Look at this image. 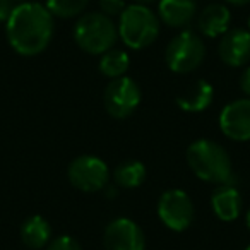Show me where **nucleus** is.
<instances>
[{"label": "nucleus", "mask_w": 250, "mask_h": 250, "mask_svg": "<svg viewBox=\"0 0 250 250\" xmlns=\"http://www.w3.org/2000/svg\"><path fill=\"white\" fill-rule=\"evenodd\" d=\"M53 28L55 21L52 12L40 2H21L5 21L9 45L24 57L45 52L53 38Z\"/></svg>", "instance_id": "1"}, {"label": "nucleus", "mask_w": 250, "mask_h": 250, "mask_svg": "<svg viewBox=\"0 0 250 250\" xmlns=\"http://www.w3.org/2000/svg\"><path fill=\"white\" fill-rule=\"evenodd\" d=\"M187 163L197 178L216 185H235L231 158L221 144L197 139L187 147Z\"/></svg>", "instance_id": "2"}, {"label": "nucleus", "mask_w": 250, "mask_h": 250, "mask_svg": "<svg viewBox=\"0 0 250 250\" xmlns=\"http://www.w3.org/2000/svg\"><path fill=\"white\" fill-rule=\"evenodd\" d=\"M118 38L132 50L151 46L160 36V18L147 5H127L118 18Z\"/></svg>", "instance_id": "3"}, {"label": "nucleus", "mask_w": 250, "mask_h": 250, "mask_svg": "<svg viewBox=\"0 0 250 250\" xmlns=\"http://www.w3.org/2000/svg\"><path fill=\"white\" fill-rule=\"evenodd\" d=\"M118 40V28L113 19L103 12H89L77 19L74 26V42L91 55H103Z\"/></svg>", "instance_id": "4"}, {"label": "nucleus", "mask_w": 250, "mask_h": 250, "mask_svg": "<svg viewBox=\"0 0 250 250\" xmlns=\"http://www.w3.org/2000/svg\"><path fill=\"white\" fill-rule=\"evenodd\" d=\"M206 55V45L197 33L185 29L180 31L167 46L165 60L171 72L190 74L202 62Z\"/></svg>", "instance_id": "5"}, {"label": "nucleus", "mask_w": 250, "mask_h": 250, "mask_svg": "<svg viewBox=\"0 0 250 250\" xmlns=\"http://www.w3.org/2000/svg\"><path fill=\"white\" fill-rule=\"evenodd\" d=\"M69 182L83 192L103 190L110 180V168L101 158L93 154L77 156L67 170Z\"/></svg>", "instance_id": "6"}, {"label": "nucleus", "mask_w": 250, "mask_h": 250, "mask_svg": "<svg viewBox=\"0 0 250 250\" xmlns=\"http://www.w3.org/2000/svg\"><path fill=\"white\" fill-rule=\"evenodd\" d=\"M141 103V87L132 77L124 76L118 79H111V83L104 87L103 104L108 115L113 118H127L136 111Z\"/></svg>", "instance_id": "7"}, {"label": "nucleus", "mask_w": 250, "mask_h": 250, "mask_svg": "<svg viewBox=\"0 0 250 250\" xmlns=\"http://www.w3.org/2000/svg\"><path fill=\"white\" fill-rule=\"evenodd\" d=\"M158 216L167 228L184 231L194 221V202L185 190L171 188L161 194L158 201Z\"/></svg>", "instance_id": "8"}, {"label": "nucleus", "mask_w": 250, "mask_h": 250, "mask_svg": "<svg viewBox=\"0 0 250 250\" xmlns=\"http://www.w3.org/2000/svg\"><path fill=\"white\" fill-rule=\"evenodd\" d=\"M103 243L106 250H144L146 236L136 221L129 218H117L104 228Z\"/></svg>", "instance_id": "9"}, {"label": "nucleus", "mask_w": 250, "mask_h": 250, "mask_svg": "<svg viewBox=\"0 0 250 250\" xmlns=\"http://www.w3.org/2000/svg\"><path fill=\"white\" fill-rule=\"evenodd\" d=\"M219 129L236 143L250 141V98L229 101L219 113Z\"/></svg>", "instance_id": "10"}, {"label": "nucleus", "mask_w": 250, "mask_h": 250, "mask_svg": "<svg viewBox=\"0 0 250 250\" xmlns=\"http://www.w3.org/2000/svg\"><path fill=\"white\" fill-rule=\"evenodd\" d=\"M219 57L228 67H243L250 62V31L235 28L226 31L219 42Z\"/></svg>", "instance_id": "11"}, {"label": "nucleus", "mask_w": 250, "mask_h": 250, "mask_svg": "<svg viewBox=\"0 0 250 250\" xmlns=\"http://www.w3.org/2000/svg\"><path fill=\"white\" fill-rule=\"evenodd\" d=\"M242 195L235 185H218L211 195V208L221 221H235L242 212Z\"/></svg>", "instance_id": "12"}, {"label": "nucleus", "mask_w": 250, "mask_h": 250, "mask_svg": "<svg viewBox=\"0 0 250 250\" xmlns=\"http://www.w3.org/2000/svg\"><path fill=\"white\" fill-rule=\"evenodd\" d=\"M231 12L225 4H209L197 18V28L208 38H219L229 31Z\"/></svg>", "instance_id": "13"}, {"label": "nucleus", "mask_w": 250, "mask_h": 250, "mask_svg": "<svg viewBox=\"0 0 250 250\" xmlns=\"http://www.w3.org/2000/svg\"><path fill=\"white\" fill-rule=\"evenodd\" d=\"M195 11V0H160L158 4V18L170 28H187Z\"/></svg>", "instance_id": "14"}, {"label": "nucleus", "mask_w": 250, "mask_h": 250, "mask_svg": "<svg viewBox=\"0 0 250 250\" xmlns=\"http://www.w3.org/2000/svg\"><path fill=\"white\" fill-rule=\"evenodd\" d=\"M214 100V87L211 83L199 79L177 98V104L187 113H201L209 108Z\"/></svg>", "instance_id": "15"}, {"label": "nucleus", "mask_w": 250, "mask_h": 250, "mask_svg": "<svg viewBox=\"0 0 250 250\" xmlns=\"http://www.w3.org/2000/svg\"><path fill=\"white\" fill-rule=\"evenodd\" d=\"M52 238V226L43 216H29L21 226V240L29 249H43Z\"/></svg>", "instance_id": "16"}, {"label": "nucleus", "mask_w": 250, "mask_h": 250, "mask_svg": "<svg viewBox=\"0 0 250 250\" xmlns=\"http://www.w3.org/2000/svg\"><path fill=\"white\" fill-rule=\"evenodd\" d=\"M146 177V167H144V163H141L137 160H127L113 170L115 184L124 188H137L139 185L144 184Z\"/></svg>", "instance_id": "17"}, {"label": "nucleus", "mask_w": 250, "mask_h": 250, "mask_svg": "<svg viewBox=\"0 0 250 250\" xmlns=\"http://www.w3.org/2000/svg\"><path fill=\"white\" fill-rule=\"evenodd\" d=\"M130 67V57L127 52L118 48H111L104 52L100 59V70L103 76L110 79H118L127 74Z\"/></svg>", "instance_id": "18"}, {"label": "nucleus", "mask_w": 250, "mask_h": 250, "mask_svg": "<svg viewBox=\"0 0 250 250\" xmlns=\"http://www.w3.org/2000/svg\"><path fill=\"white\" fill-rule=\"evenodd\" d=\"M89 0H46V9L53 18L70 19L81 16L87 7Z\"/></svg>", "instance_id": "19"}, {"label": "nucleus", "mask_w": 250, "mask_h": 250, "mask_svg": "<svg viewBox=\"0 0 250 250\" xmlns=\"http://www.w3.org/2000/svg\"><path fill=\"white\" fill-rule=\"evenodd\" d=\"M125 0H100V9L104 16L113 19L115 16L120 18V14L125 11Z\"/></svg>", "instance_id": "20"}, {"label": "nucleus", "mask_w": 250, "mask_h": 250, "mask_svg": "<svg viewBox=\"0 0 250 250\" xmlns=\"http://www.w3.org/2000/svg\"><path fill=\"white\" fill-rule=\"evenodd\" d=\"M46 250H83L76 238L70 235H60L48 245Z\"/></svg>", "instance_id": "21"}, {"label": "nucleus", "mask_w": 250, "mask_h": 250, "mask_svg": "<svg viewBox=\"0 0 250 250\" xmlns=\"http://www.w3.org/2000/svg\"><path fill=\"white\" fill-rule=\"evenodd\" d=\"M240 89H242V93L245 94V96L250 98V65L247 67L242 72V76H240Z\"/></svg>", "instance_id": "22"}, {"label": "nucleus", "mask_w": 250, "mask_h": 250, "mask_svg": "<svg viewBox=\"0 0 250 250\" xmlns=\"http://www.w3.org/2000/svg\"><path fill=\"white\" fill-rule=\"evenodd\" d=\"M12 9H14L12 0H0V22L7 21V18L11 16Z\"/></svg>", "instance_id": "23"}, {"label": "nucleus", "mask_w": 250, "mask_h": 250, "mask_svg": "<svg viewBox=\"0 0 250 250\" xmlns=\"http://www.w3.org/2000/svg\"><path fill=\"white\" fill-rule=\"evenodd\" d=\"M104 188H106V190H104V192H106V194H104V195H106V199H115V197H117V194H118L117 187H108V185H106Z\"/></svg>", "instance_id": "24"}, {"label": "nucleus", "mask_w": 250, "mask_h": 250, "mask_svg": "<svg viewBox=\"0 0 250 250\" xmlns=\"http://www.w3.org/2000/svg\"><path fill=\"white\" fill-rule=\"evenodd\" d=\"M225 2H228V4H231V5H236V7H242V5L250 4V0H225Z\"/></svg>", "instance_id": "25"}, {"label": "nucleus", "mask_w": 250, "mask_h": 250, "mask_svg": "<svg viewBox=\"0 0 250 250\" xmlns=\"http://www.w3.org/2000/svg\"><path fill=\"white\" fill-rule=\"evenodd\" d=\"M134 2L141 5H149V4H153V2H156V0H134Z\"/></svg>", "instance_id": "26"}, {"label": "nucleus", "mask_w": 250, "mask_h": 250, "mask_svg": "<svg viewBox=\"0 0 250 250\" xmlns=\"http://www.w3.org/2000/svg\"><path fill=\"white\" fill-rule=\"evenodd\" d=\"M245 225H247V228H249V231H250V209L247 211V214H245Z\"/></svg>", "instance_id": "27"}, {"label": "nucleus", "mask_w": 250, "mask_h": 250, "mask_svg": "<svg viewBox=\"0 0 250 250\" xmlns=\"http://www.w3.org/2000/svg\"><path fill=\"white\" fill-rule=\"evenodd\" d=\"M12 2H19L21 4V2H26V0H12Z\"/></svg>", "instance_id": "28"}, {"label": "nucleus", "mask_w": 250, "mask_h": 250, "mask_svg": "<svg viewBox=\"0 0 250 250\" xmlns=\"http://www.w3.org/2000/svg\"><path fill=\"white\" fill-rule=\"evenodd\" d=\"M249 31H250V18H249Z\"/></svg>", "instance_id": "29"}, {"label": "nucleus", "mask_w": 250, "mask_h": 250, "mask_svg": "<svg viewBox=\"0 0 250 250\" xmlns=\"http://www.w3.org/2000/svg\"><path fill=\"white\" fill-rule=\"evenodd\" d=\"M245 250H250V245H249V247H245Z\"/></svg>", "instance_id": "30"}]
</instances>
